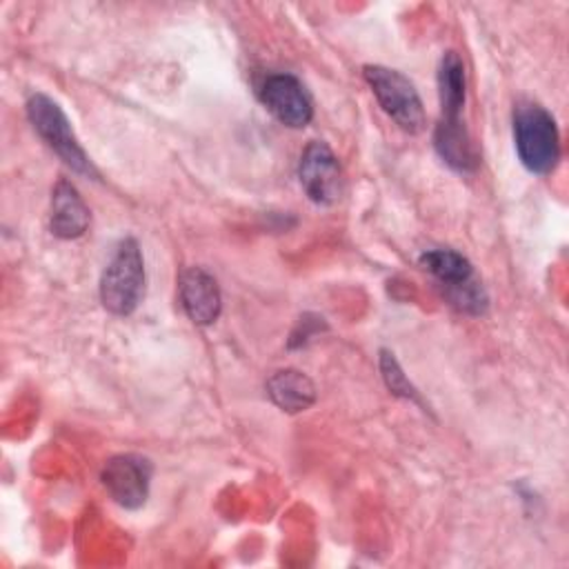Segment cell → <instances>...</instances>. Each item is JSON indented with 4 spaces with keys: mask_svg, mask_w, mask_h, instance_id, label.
Wrapping results in <instances>:
<instances>
[{
    "mask_svg": "<svg viewBox=\"0 0 569 569\" xmlns=\"http://www.w3.org/2000/svg\"><path fill=\"white\" fill-rule=\"evenodd\" d=\"M516 153L525 169L545 176L556 169L560 160V136L553 116L536 104L522 102L513 111Z\"/></svg>",
    "mask_w": 569,
    "mask_h": 569,
    "instance_id": "1",
    "label": "cell"
},
{
    "mask_svg": "<svg viewBox=\"0 0 569 569\" xmlns=\"http://www.w3.org/2000/svg\"><path fill=\"white\" fill-rule=\"evenodd\" d=\"M144 291V260L140 244L124 238L100 278L102 307L116 316H129Z\"/></svg>",
    "mask_w": 569,
    "mask_h": 569,
    "instance_id": "2",
    "label": "cell"
},
{
    "mask_svg": "<svg viewBox=\"0 0 569 569\" xmlns=\"http://www.w3.org/2000/svg\"><path fill=\"white\" fill-rule=\"evenodd\" d=\"M367 84L371 87L376 100L380 102L382 111L407 133H420L425 129V109L422 100L411 84L409 78H405L400 71L380 67V64H367L362 69Z\"/></svg>",
    "mask_w": 569,
    "mask_h": 569,
    "instance_id": "3",
    "label": "cell"
},
{
    "mask_svg": "<svg viewBox=\"0 0 569 569\" xmlns=\"http://www.w3.org/2000/svg\"><path fill=\"white\" fill-rule=\"evenodd\" d=\"M27 116L33 129L40 133V138L60 156V160L67 167L84 176H96L91 160L87 158L84 149L73 136V129L58 102H53L44 93H33L27 100Z\"/></svg>",
    "mask_w": 569,
    "mask_h": 569,
    "instance_id": "4",
    "label": "cell"
},
{
    "mask_svg": "<svg viewBox=\"0 0 569 569\" xmlns=\"http://www.w3.org/2000/svg\"><path fill=\"white\" fill-rule=\"evenodd\" d=\"M298 178L305 193L316 204H333L342 196L345 178L340 162L336 153L329 149V144H325L322 140L309 142L307 149L302 151Z\"/></svg>",
    "mask_w": 569,
    "mask_h": 569,
    "instance_id": "5",
    "label": "cell"
},
{
    "mask_svg": "<svg viewBox=\"0 0 569 569\" xmlns=\"http://www.w3.org/2000/svg\"><path fill=\"white\" fill-rule=\"evenodd\" d=\"M260 100L284 127L300 129L311 122L313 107L302 82L291 73H271L260 87Z\"/></svg>",
    "mask_w": 569,
    "mask_h": 569,
    "instance_id": "6",
    "label": "cell"
},
{
    "mask_svg": "<svg viewBox=\"0 0 569 569\" xmlns=\"http://www.w3.org/2000/svg\"><path fill=\"white\" fill-rule=\"evenodd\" d=\"M151 465L147 458L120 453L107 460L102 469V485L109 496L124 509H138L149 496Z\"/></svg>",
    "mask_w": 569,
    "mask_h": 569,
    "instance_id": "7",
    "label": "cell"
},
{
    "mask_svg": "<svg viewBox=\"0 0 569 569\" xmlns=\"http://www.w3.org/2000/svg\"><path fill=\"white\" fill-rule=\"evenodd\" d=\"M178 293H180L182 309L191 322L204 327L218 320L222 309V298H220V287L209 271H204L202 267H191L182 271L178 282Z\"/></svg>",
    "mask_w": 569,
    "mask_h": 569,
    "instance_id": "8",
    "label": "cell"
},
{
    "mask_svg": "<svg viewBox=\"0 0 569 569\" xmlns=\"http://www.w3.org/2000/svg\"><path fill=\"white\" fill-rule=\"evenodd\" d=\"M89 209L78 189L69 180H58L51 193V231L58 238L71 240L87 231Z\"/></svg>",
    "mask_w": 569,
    "mask_h": 569,
    "instance_id": "9",
    "label": "cell"
},
{
    "mask_svg": "<svg viewBox=\"0 0 569 569\" xmlns=\"http://www.w3.org/2000/svg\"><path fill=\"white\" fill-rule=\"evenodd\" d=\"M433 144L440 158L456 171L469 173L476 169L478 158L471 144V138L460 120H442L436 124Z\"/></svg>",
    "mask_w": 569,
    "mask_h": 569,
    "instance_id": "10",
    "label": "cell"
},
{
    "mask_svg": "<svg viewBox=\"0 0 569 569\" xmlns=\"http://www.w3.org/2000/svg\"><path fill=\"white\" fill-rule=\"evenodd\" d=\"M267 393L287 413H298L316 402L313 382L298 369H280L267 380Z\"/></svg>",
    "mask_w": 569,
    "mask_h": 569,
    "instance_id": "11",
    "label": "cell"
},
{
    "mask_svg": "<svg viewBox=\"0 0 569 569\" xmlns=\"http://www.w3.org/2000/svg\"><path fill=\"white\" fill-rule=\"evenodd\" d=\"M465 96H467L465 64L456 51H447L438 67V98H440L442 120H460Z\"/></svg>",
    "mask_w": 569,
    "mask_h": 569,
    "instance_id": "12",
    "label": "cell"
},
{
    "mask_svg": "<svg viewBox=\"0 0 569 569\" xmlns=\"http://www.w3.org/2000/svg\"><path fill=\"white\" fill-rule=\"evenodd\" d=\"M420 264L431 276H436L447 287V291L476 280L471 262L462 253H458L453 249H431V251H425L420 256Z\"/></svg>",
    "mask_w": 569,
    "mask_h": 569,
    "instance_id": "13",
    "label": "cell"
},
{
    "mask_svg": "<svg viewBox=\"0 0 569 569\" xmlns=\"http://www.w3.org/2000/svg\"><path fill=\"white\" fill-rule=\"evenodd\" d=\"M380 369H382V378H385L387 387L391 389V393L416 400V389H413L411 382L405 378V373H402L400 365L396 362L393 353L382 351V356H380Z\"/></svg>",
    "mask_w": 569,
    "mask_h": 569,
    "instance_id": "14",
    "label": "cell"
}]
</instances>
